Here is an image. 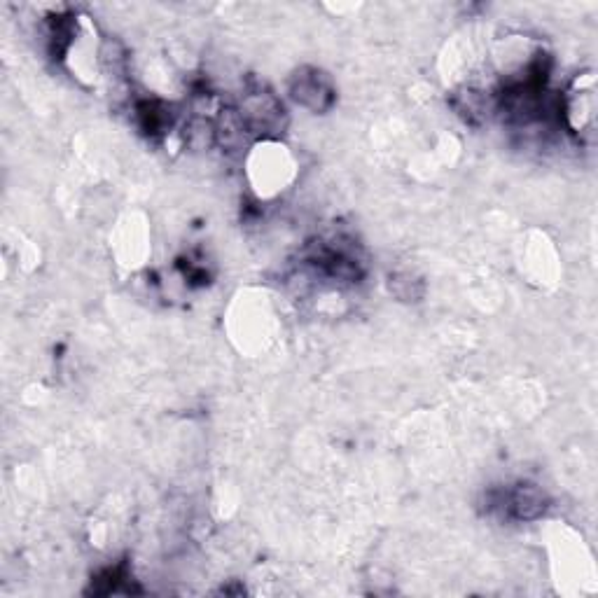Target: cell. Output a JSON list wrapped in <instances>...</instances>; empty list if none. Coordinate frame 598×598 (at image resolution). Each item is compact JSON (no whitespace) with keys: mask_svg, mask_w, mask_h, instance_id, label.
<instances>
[{"mask_svg":"<svg viewBox=\"0 0 598 598\" xmlns=\"http://www.w3.org/2000/svg\"><path fill=\"white\" fill-rule=\"evenodd\" d=\"M292 96L311 110H325L332 103V87L323 73L302 71L295 75V82H292Z\"/></svg>","mask_w":598,"mask_h":598,"instance_id":"obj_1","label":"cell"}]
</instances>
